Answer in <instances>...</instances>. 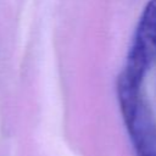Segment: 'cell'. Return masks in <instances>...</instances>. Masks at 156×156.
Returning <instances> with one entry per match:
<instances>
[{"instance_id": "cell-2", "label": "cell", "mask_w": 156, "mask_h": 156, "mask_svg": "<svg viewBox=\"0 0 156 156\" xmlns=\"http://www.w3.org/2000/svg\"><path fill=\"white\" fill-rule=\"evenodd\" d=\"M121 113L136 156H156V122L144 100Z\"/></svg>"}, {"instance_id": "cell-1", "label": "cell", "mask_w": 156, "mask_h": 156, "mask_svg": "<svg viewBox=\"0 0 156 156\" xmlns=\"http://www.w3.org/2000/svg\"><path fill=\"white\" fill-rule=\"evenodd\" d=\"M156 61V0L145 5L127 52L124 66L117 78L119 107L134 104L141 96L145 74Z\"/></svg>"}]
</instances>
